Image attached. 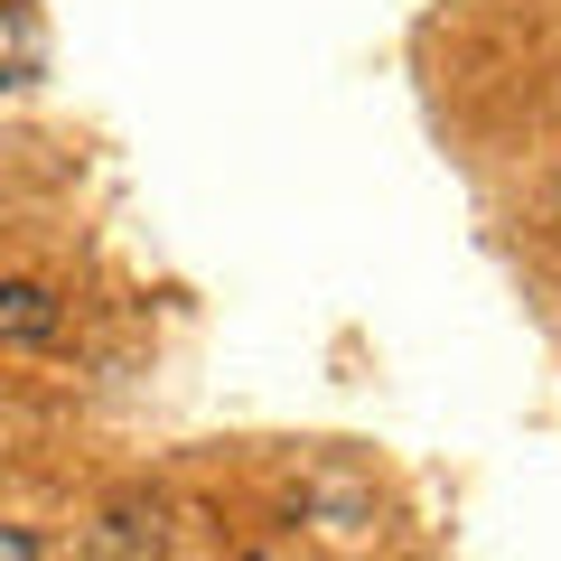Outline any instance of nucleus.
Listing matches in <instances>:
<instances>
[{
    "instance_id": "nucleus-1",
    "label": "nucleus",
    "mask_w": 561,
    "mask_h": 561,
    "mask_svg": "<svg viewBox=\"0 0 561 561\" xmlns=\"http://www.w3.org/2000/svg\"><path fill=\"white\" fill-rule=\"evenodd\" d=\"M66 328V300L38 280H0V346H47Z\"/></svg>"
},
{
    "instance_id": "nucleus-2",
    "label": "nucleus",
    "mask_w": 561,
    "mask_h": 561,
    "mask_svg": "<svg viewBox=\"0 0 561 561\" xmlns=\"http://www.w3.org/2000/svg\"><path fill=\"white\" fill-rule=\"evenodd\" d=\"M38 57H47L38 20H28L20 0H0V94H10V84H28V76H38Z\"/></svg>"
},
{
    "instance_id": "nucleus-3",
    "label": "nucleus",
    "mask_w": 561,
    "mask_h": 561,
    "mask_svg": "<svg viewBox=\"0 0 561 561\" xmlns=\"http://www.w3.org/2000/svg\"><path fill=\"white\" fill-rule=\"evenodd\" d=\"M0 561H38V534L28 524H0Z\"/></svg>"
},
{
    "instance_id": "nucleus-4",
    "label": "nucleus",
    "mask_w": 561,
    "mask_h": 561,
    "mask_svg": "<svg viewBox=\"0 0 561 561\" xmlns=\"http://www.w3.org/2000/svg\"><path fill=\"white\" fill-rule=\"evenodd\" d=\"M243 561H272V552H243Z\"/></svg>"
}]
</instances>
